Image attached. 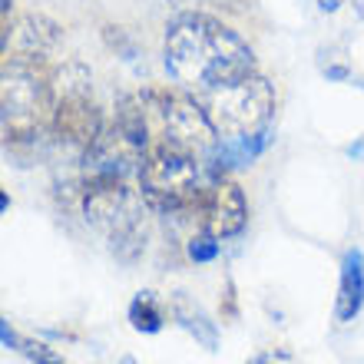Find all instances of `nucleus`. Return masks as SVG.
Instances as JSON below:
<instances>
[{
    "mask_svg": "<svg viewBox=\"0 0 364 364\" xmlns=\"http://www.w3.org/2000/svg\"><path fill=\"white\" fill-rule=\"evenodd\" d=\"M163 57L176 87L189 93H209L259 70L249 43L222 20L199 10H186L169 20Z\"/></svg>",
    "mask_w": 364,
    "mask_h": 364,
    "instance_id": "nucleus-1",
    "label": "nucleus"
},
{
    "mask_svg": "<svg viewBox=\"0 0 364 364\" xmlns=\"http://www.w3.org/2000/svg\"><path fill=\"white\" fill-rule=\"evenodd\" d=\"M80 209L96 235L123 262L143 255L149 229H153V205L143 196L139 182H80Z\"/></svg>",
    "mask_w": 364,
    "mask_h": 364,
    "instance_id": "nucleus-2",
    "label": "nucleus"
},
{
    "mask_svg": "<svg viewBox=\"0 0 364 364\" xmlns=\"http://www.w3.org/2000/svg\"><path fill=\"white\" fill-rule=\"evenodd\" d=\"M4 139L7 146H37L53 119V67L47 60L4 57Z\"/></svg>",
    "mask_w": 364,
    "mask_h": 364,
    "instance_id": "nucleus-3",
    "label": "nucleus"
},
{
    "mask_svg": "<svg viewBox=\"0 0 364 364\" xmlns=\"http://www.w3.org/2000/svg\"><path fill=\"white\" fill-rule=\"evenodd\" d=\"M139 100H143L153 146H169V149L205 159L222 139L215 123L205 113L202 100L196 93H189V90L146 87L139 90Z\"/></svg>",
    "mask_w": 364,
    "mask_h": 364,
    "instance_id": "nucleus-4",
    "label": "nucleus"
},
{
    "mask_svg": "<svg viewBox=\"0 0 364 364\" xmlns=\"http://www.w3.org/2000/svg\"><path fill=\"white\" fill-rule=\"evenodd\" d=\"M103 126L106 116L93 96V73L87 63L63 60L60 67H53V139L83 156L103 133Z\"/></svg>",
    "mask_w": 364,
    "mask_h": 364,
    "instance_id": "nucleus-5",
    "label": "nucleus"
},
{
    "mask_svg": "<svg viewBox=\"0 0 364 364\" xmlns=\"http://www.w3.org/2000/svg\"><path fill=\"white\" fill-rule=\"evenodd\" d=\"M205 179H209L205 159L169 149V146H149L146 163L139 169V189L149 199V205L159 215H173V219L192 209Z\"/></svg>",
    "mask_w": 364,
    "mask_h": 364,
    "instance_id": "nucleus-6",
    "label": "nucleus"
},
{
    "mask_svg": "<svg viewBox=\"0 0 364 364\" xmlns=\"http://www.w3.org/2000/svg\"><path fill=\"white\" fill-rule=\"evenodd\" d=\"M205 106L209 119L215 123L222 139H235V136H255L272 126L275 116V83L262 77L259 70L242 80H232L225 87H215L209 93H196Z\"/></svg>",
    "mask_w": 364,
    "mask_h": 364,
    "instance_id": "nucleus-7",
    "label": "nucleus"
},
{
    "mask_svg": "<svg viewBox=\"0 0 364 364\" xmlns=\"http://www.w3.org/2000/svg\"><path fill=\"white\" fill-rule=\"evenodd\" d=\"M179 222L196 225V232L215 235V239H232L249 225V202L245 192L235 179H229L225 173H212L202 186L199 199L192 202L189 212H182Z\"/></svg>",
    "mask_w": 364,
    "mask_h": 364,
    "instance_id": "nucleus-8",
    "label": "nucleus"
},
{
    "mask_svg": "<svg viewBox=\"0 0 364 364\" xmlns=\"http://www.w3.org/2000/svg\"><path fill=\"white\" fill-rule=\"evenodd\" d=\"M60 43V27L43 14L4 17V57L47 60Z\"/></svg>",
    "mask_w": 364,
    "mask_h": 364,
    "instance_id": "nucleus-9",
    "label": "nucleus"
},
{
    "mask_svg": "<svg viewBox=\"0 0 364 364\" xmlns=\"http://www.w3.org/2000/svg\"><path fill=\"white\" fill-rule=\"evenodd\" d=\"M272 143V126L255 136H235V139H219L215 149L205 156V166L212 173H232V169H245L259 159Z\"/></svg>",
    "mask_w": 364,
    "mask_h": 364,
    "instance_id": "nucleus-10",
    "label": "nucleus"
},
{
    "mask_svg": "<svg viewBox=\"0 0 364 364\" xmlns=\"http://www.w3.org/2000/svg\"><path fill=\"white\" fill-rule=\"evenodd\" d=\"M364 308V252L348 249L345 262H341V282H338V298H335V318L341 325L355 321Z\"/></svg>",
    "mask_w": 364,
    "mask_h": 364,
    "instance_id": "nucleus-11",
    "label": "nucleus"
},
{
    "mask_svg": "<svg viewBox=\"0 0 364 364\" xmlns=\"http://www.w3.org/2000/svg\"><path fill=\"white\" fill-rule=\"evenodd\" d=\"M129 321H133V328L136 331H143V335H156V331H163L166 315H163L159 298H156L153 291H139V295L129 301Z\"/></svg>",
    "mask_w": 364,
    "mask_h": 364,
    "instance_id": "nucleus-12",
    "label": "nucleus"
},
{
    "mask_svg": "<svg viewBox=\"0 0 364 364\" xmlns=\"http://www.w3.org/2000/svg\"><path fill=\"white\" fill-rule=\"evenodd\" d=\"M173 311H176V318H179V325L186 328V331H192V335L199 338L205 348H215V341H219V335H215V325H212L209 318L202 315L199 308H192L186 298H176V301H173Z\"/></svg>",
    "mask_w": 364,
    "mask_h": 364,
    "instance_id": "nucleus-13",
    "label": "nucleus"
},
{
    "mask_svg": "<svg viewBox=\"0 0 364 364\" xmlns=\"http://www.w3.org/2000/svg\"><path fill=\"white\" fill-rule=\"evenodd\" d=\"M219 242L215 235H205V232H196L189 239V259L192 262H215L219 259Z\"/></svg>",
    "mask_w": 364,
    "mask_h": 364,
    "instance_id": "nucleus-14",
    "label": "nucleus"
},
{
    "mask_svg": "<svg viewBox=\"0 0 364 364\" xmlns=\"http://www.w3.org/2000/svg\"><path fill=\"white\" fill-rule=\"evenodd\" d=\"M318 67L328 80H348L351 77V67H348L345 57H338L335 50H318Z\"/></svg>",
    "mask_w": 364,
    "mask_h": 364,
    "instance_id": "nucleus-15",
    "label": "nucleus"
},
{
    "mask_svg": "<svg viewBox=\"0 0 364 364\" xmlns=\"http://www.w3.org/2000/svg\"><path fill=\"white\" fill-rule=\"evenodd\" d=\"M20 348L27 351V358H30L33 364H63V358H60L53 348L40 345V341H20Z\"/></svg>",
    "mask_w": 364,
    "mask_h": 364,
    "instance_id": "nucleus-16",
    "label": "nucleus"
},
{
    "mask_svg": "<svg viewBox=\"0 0 364 364\" xmlns=\"http://www.w3.org/2000/svg\"><path fill=\"white\" fill-rule=\"evenodd\" d=\"M341 4H345V0H318V10H321V14H335V10H341Z\"/></svg>",
    "mask_w": 364,
    "mask_h": 364,
    "instance_id": "nucleus-17",
    "label": "nucleus"
},
{
    "mask_svg": "<svg viewBox=\"0 0 364 364\" xmlns=\"http://www.w3.org/2000/svg\"><path fill=\"white\" fill-rule=\"evenodd\" d=\"M0 335H4V345H7V348L20 345V341H17V335H14V331H10V325H7V321H4V325H0Z\"/></svg>",
    "mask_w": 364,
    "mask_h": 364,
    "instance_id": "nucleus-18",
    "label": "nucleus"
},
{
    "mask_svg": "<svg viewBox=\"0 0 364 364\" xmlns=\"http://www.w3.org/2000/svg\"><path fill=\"white\" fill-rule=\"evenodd\" d=\"M345 156H351V159H364V139H361V143L345 146Z\"/></svg>",
    "mask_w": 364,
    "mask_h": 364,
    "instance_id": "nucleus-19",
    "label": "nucleus"
},
{
    "mask_svg": "<svg viewBox=\"0 0 364 364\" xmlns=\"http://www.w3.org/2000/svg\"><path fill=\"white\" fill-rule=\"evenodd\" d=\"M169 4H179V7H199V4H215V0H169Z\"/></svg>",
    "mask_w": 364,
    "mask_h": 364,
    "instance_id": "nucleus-20",
    "label": "nucleus"
},
{
    "mask_svg": "<svg viewBox=\"0 0 364 364\" xmlns=\"http://www.w3.org/2000/svg\"><path fill=\"white\" fill-rule=\"evenodd\" d=\"M0 7H4V17H7L10 7H14V0H0Z\"/></svg>",
    "mask_w": 364,
    "mask_h": 364,
    "instance_id": "nucleus-21",
    "label": "nucleus"
},
{
    "mask_svg": "<svg viewBox=\"0 0 364 364\" xmlns=\"http://www.w3.org/2000/svg\"><path fill=\"white\" fill-rule=\"evenodd\" d=\"M119 364H136V361H133V358H123V361H119Z\"/></svg>",
    "mask_w": 364,
    "mask_h": 364,
    "instance_id": "nucleus-22",
    "label": "nucleus"
}]
</instances>
